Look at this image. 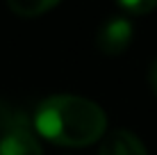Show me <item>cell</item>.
Returning a JSON list of instances; mask_svg holds the SVG:
<instances>
[{"mask_svg":"<svg viewBox=\"0 0 157 155\" xmlns=\"http://www.w3.org/2000/svg\"><path fill=\"white\" fill-rule=\"evenodd\" d=\"M32 130L43 139L66 148H84L102 139L107 116L98 103L82 96H48L34 110Z\"/></svg>","mask_w":157,"mask_h":155,"instance_id":"obj_1","label":"cell"},{"mask_svg":"<svg viewBox=\"0 0 157 155\" xmlns=\"http://www.w3.org/2000/svg\"><path fill=\"white\" fill-rule=\"evenodd\" d=\"M0 155H43L30 119L5 103H0Z\"/></svg>","mask_w":157,"mask_h":155,"instance_id":"obj_2","label":"cell"},{"mask_svg":"<svg viewBox=\"0 0 157 155\" xmlns=\"http://www.w3.org/2000/svg\"><path fill=\"white\" fill-rule=\"evenodd\" d=\"M132 34H134L132 21L125 16H114L98 30L96 46L102 55H121L132 44Z\"/></svg>","mask_w":157,"mask_h":155,"instance_id":"obj_3","label":"cell"},{"mask_svg":"<svg viewBox=\"0 0 157 155\" xmlns=\"http://www.w3.org/2000/svg\"><path fill=\"white\" fill-rule=\"evenodd\" d=\"M98 155H148L146 146L130 130H112L105 135Z\"/></svg>","mask_w":157,"mask_h":155,"instance_id":"obj_4","label":"cell"},{"mask_svg":"<svg viewBox=\"0 0 157 155\" xmlns=\"http://www.w3.org/2000/svg\"><path fill=\"white\" fill-rule=\"evenodd\" d=\"M62 0H7V7L12 9L16 16L23 18H34V16L46 14L48 9H52Z\"/></svg>","mask_w":157,"mask_h":155,"instance_id":"obj_5","label":"cell"},{"mask_svg":"<svg viewBox=\"0 0 157 155\" xmlns=\"http://www.w3.org/2000/svg\"><path fill=\"white\" fill-rule=\"evenodd\" d=\"M116 2L121 5L128 14H137V16L157 9V0H116Z\"/></svg>","mask_w":157,"mask_h":155,"instance_id":"obj_6","label":"cell"},{"mask_svg":"<svg viewBox=\"0 0 157 155\" xmlns=\"http://www.w3.org/2000/svg\"><path fill=\"white\" fill-rule=\"evenodd\" d=\"M148 84H150V89H153V94L157 96V57L153 60V64H150V68H148Z\"/></svg>","mask_w":157,"mask_h":155,"instance_id":"obj_7","label":"cell"}]
</instances>
